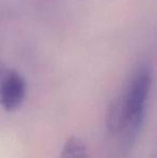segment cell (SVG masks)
<instances>
[{
  "label": "cell",
  "instance_id": "obj_2",
  "mask_svg": "<svg viewBox=\"0 0 157 158\" xmlns=\"http://www.w3.org/2000/svg\"><path fill=\"white\" fill-rule=\"evenodd\" d=\"M26 96V83L24 77L14 70H6L2 73L0 97L1 104L6 111L17 109Z\"/></svg>",
  "mask_w": 157,
  "mask_h": 158
},
{
  "label": "cell",
  "instance_id": "obj_1",
  "mask_svg": "<svg viewBox=\"0 0 157 158\" xmlns=\"http://www.w3.org/2000/svg\"><path fill=\"white\" fill-rule=\"evenodd\" d=\"M152 85V74L150 68L143 66L136 71L127 89L119 98L126 114V127L129 137L134 138L142 125L145 104Z\"/></svg>",
  "mask_w": 157,
  "mask_h": 158
},
{
  "label": "cell",
  "instance_id": "obj_3",
  "mask_svg": "<svg viewBox=\"0 0 157 158\" xmlns=\"http://www.w3.org/2000/svg\"><path fill=\"white\" fill-rule=\"evenodd\" d=\"M60 158H87V150L83 142L76 138L68 140Z\"/></svg>",
  "mask_w": 157,
  "mask_h": 158
}]
</instances>
